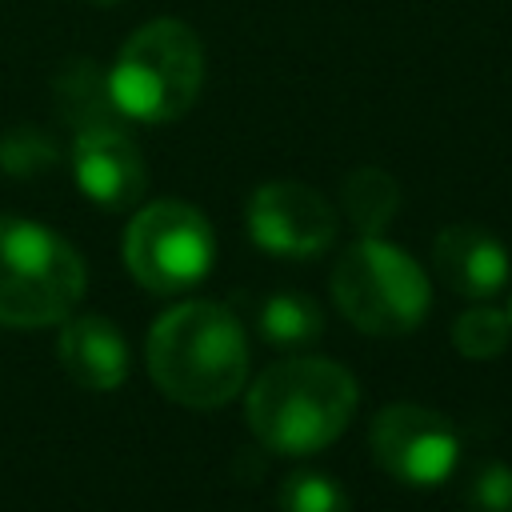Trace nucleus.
Listing matches in <instances>:
<instances>
[{
  "label": "nucleus",
  "mask_w": 512,
  "mask_h": 512,
  "mask_svg": "<svg viewBox=\"0 0 512 512\" xmlns=\"http://www.w3.org/2000/svg\"><path fill=\"white\" fill-rule=\"evenodd\" d=\"M148 376L184 408L228 404L248 376V340L240 320L212 300L168 308L148 332Z\"/></svg>",
  "instance_id": "obj_1"
},
{
  "label": "nucleus",
  "mask_w": 512,
  "mask_h": 512,
  "mask_svg": "<svg viewBox=\"0 0 512 512\" xmlns=\"http://www.w3.org/2000/svg\"><path fill=\"white\" fill-rule=\"evenodd\" d=\"M356 412V380L320 356H288L248 388V424L256 440L284 456L328 448Z\"/></svg>",
  "instance_id": "obj_2"
},
{
  "label": "nucleus",
  "mask_w": 512,
  "mask_h": 512,
  "mask_svg": "<svg viewBox=\"0 0 512 512\" xmlns=\"http://www.w3.org/2000/svg\"><path fill=\"white\" fill-rule=\"evenodd\" d=\"M204 84V48L184 20H152L136 28L116 52L104 92L108 104L140 124H168L184 116Z\"/></svg>",
  "instance_id": "obj_3"
},
{
  "label": "nucleus",
  "mask_w": 512,
  "mask_h": 512,
  "mask_svg": "<svg viewBox=\"0 0 512 512\" xmlns=\"http://www.w3.org/2000/svg\"><path fill=\"white\" fill-rule=\"evenodd\" d=\"M84 296V260L52 228L0 216V324L44 328L72 316Z\"/></svg>",
  "instance_id": "obj_4"
},
{
  "label": "nucleus",
  "mask_w": 512,
  "mask_h": 512,
  "mask_svg": "<svg viewBox=\"0 0 512 512\" xmlns=\"http://www.w3.org/2000/svg\"><path fill=\"white\" fill-rule=\"evenodd\" d=\"M332 296L352 328L368 336H404L424 320L432 288L404 248L360 236L332 268Z\"/></svg>",
  "instance_id": "obj_5"
},
{
  "label": "nucleus",
  "mask_w": 512,
  "mask_h": 512,
  "mask_svg": "<svg viewBox=\"0 0 512 512\" xmlns=\"http://www.w3.org/2000/svg\"><path fill=\"white\" fill-rule=\"evenodd\" d=\"M128 272L152 292H180L200 284L216 260V236L204 212L184 200L144 204L124 232Z\"/></svg>",
  "instance_id": "obj_6"
},
{
  "label": "nucleus",
  "mask_w": 512,
  "mask_h": 512,
  "mask_svg": "<svg viewBox=\"0 0 512 512\" xmlns=\"http://www.w3.org/2000/svg\"><path fill=\"white\" fill-rule=\"evenodd\" d=\"M372 456L392 480L432 488L452 476L460 440L440 412L424 404H388L372 420Z\"/></svg>",
  "instance_id": "obj_7"
},
{
  "label": "nucleus",
  "mask_w": 512,
  "mask_h": 512,
  "mask_svg": "<svg viewBox=\"0 0 512 512\" xmlns=\"http://www.w3.org/2000/svg\"><path fill=\"white\" fill-rule=\"evenodd\" d=\"M248 232L264 252L308 260L336 240V208L300 180H272L248 200Z\"/></svg>",
  "instance_id": "obj_8"
},
{
  "label": "nucleus",
  "mask_w": 512,
  "mask_h": 512,
  "mask_svg": "<svg viewBox=\"0 0 512 512\" xmlns=\"http://www.w3.org/2000/svg\"><path fill=\"white\" fill-rule=\"evenodd\" d=\"M72 176L100 208H132L148 188V164L116 124H84L72 144Z\"/></svg>",
  "instance_id": "obj_9"
},
{
  "label": "nucleus",
  "mask_w": 512,
  "mask_h": 512,
  "mask_svg": "<svg viewBox=\"0 0 512 512\" xmlns=\"http://www.w3.org/2000/svg\"><path fill=\"white\" fill-rule=\"evenodd\" d=\"M432 268L452 292L472 300L496 296L508 284V252L480 224H448L432 244Z\"/></svg>",
  "instance_id": "obj_10"
},
{
  "label": "nucleus",
  "mask_w": 512,
  "mask_h": 512,
  "mask_svg": "<svg viewBox=\"0 0 512 512\" xmlns=\"http://www.w3.org/2000/svg\"><path fill=\"white\" fill-rule=\"evenodd\" d=\"M60 364L64 372L92 392H112L128 376V344L116 324L104 316H68L60 320Z\"/></svg>",
  "instance_id": "obj_11"
},
{
  "label": "nucleus",
  "mask_w": 512,
  "mask_h": 512,
  "mask_svg": "<svg viewBox=\"0 0 512 512\" xmlns=\"http://www.w3.org/2000/svg\"><path fill=\"white\" fill-rule=\"evenodd\" d=\"M340 200H344V212H348V220L356 224L360 236H380L388 228V220L396 216V208H400V188L380 168H356L344 180Z\"/></svg>",
  "instance_id": "obj_12"
},
{
  "label": "nucleus",
  "mask_w": 512,
  "mask_h": 512,
  "mask_svg": "<svg viewBox=\"0 0 512 512\" xmlns=\"http://www.w3.org/2000/svg\"><path fill=\"white\" fill-rule=\"evenodd\" d=\"M324 320L308 296H268L260 304V332L276 344H312Z\"/></svg>",
  "instance_id": "obj_13"
},
{
  "label": "nucleus",
  "mask_w": 512,
  "mask_h": 512,
  "mask_svg": "<svg viewBox=\"0 0 512 512\" xmlns=\"http://www.w3.org/2000/svg\"><path fill=\"white\" fill-rule=\"evenodd\" d=\"M512 320L500 308H472L452 324V344L468 360H492L508 348Z\"/></svg>",
  "instance_id": "obj_14"
},
{
  "label": "nucleus",
  "mask_w": 512,
  "mask_h": 512,
  "mask_svg": "<svg viewBox=\"0 0 512 512\" xmlns=\"http://www.w3.org/2000/svg\"><path fill=\"white\" fill-rule=\"evenodd\" d=\"M280 512H348V492L324 472H292L280 488Z\"/></svg>",
  "instance_id": "obj_15"
},
{
  "label": "nucleus",
  "mask_w": 512,
  "mask_h": 512,
  "mask_svg": "<svg viewBox=\"0 0 512 512\" xmlns=\"http://www.w3.org/2000/svg\"><path fill=\"white\" fill-rule=\"evenodd\" d=\"M468 500L476 512H512V472L504 464H484L468 484Z\"/></svg>",
  "instance_id": "obj_16"
},
{
  "label": "nucleus",
  "mask_w": 512,
  "mask_h": 512,
  "mask_svg": "<svg viewBox=\"0 0 512 512\" xmlns=\"http://www.w3.org/2000/svg\"><path fill=\"white\" fill-rule=\"evenodd\" d=\"M92 4H120V0H92Z\"/></svg>",
  "instance_id": "obj_17"
},
{
  "label": "nucleus",
  "mask_w": 512,
  "mask_h": 512,
  "mask_svg": "<svg viewBox=\"0 0 512 512\" xmlns=\"http://www.w3.org/2000/svg\"><path fill=\"white\" fill-rule=\"evenodd\" d=\"M508 320H512V316H508Z\"/></svg>",
  "instance_id": "obj_18"
}]
</instances>
